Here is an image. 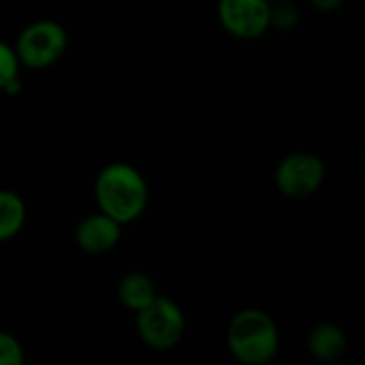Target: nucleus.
Masks as SVG:
<instances>
[{"label":"nucleus","instance_id":"nucleus-1","mask_svg":"<svg viewBox=\"0 0 365 365\" xmlns=\"http://www.w3.org/2000/svg\"><path fill=\"white\" fill-rule=\"evenodd\" d=\"M94 199L98 212L107 214L124 227L143 216L150 188L139 169L128 163H111L96 175Z\"/></svg>","mask_w":365,"mask_h":365},{"label":"nucleus","instance_id":"nucleus-2","mask_svg":"<svg viewBox=\"0 0 365 365\" xmlns=\"http://www.w3.org/2000/svg\"><path fill=\"white\" fill-rule=\"evenodd\" d=\"M227 346L240 364L265 365L278 355L280 331L265 310L246 308L231 319Z\"/></svg>","mask_w":365,"mask_h":365},{"label":"nucleus","instance_id":"nucleus-3","mask_svg":"<svg viewBox=\"0 0 365 365\" xmlns=\"http://www.w3.org/2000/svg\"><path fill=\"white\" fill-rule=\"evenodd\" d=\"M135 327L143 344L154 351L175 349L186 331V319L182 308L163 295H156L145 308L135 312Z\"/></svg>","mask_w":365,"mask_h":365},{"label":"nucleus","instance_id":"nucleus-4","mask_svg":"<svg viewBox=\"0 0 365 365\" xmlns=\"http://www.w3.org/2000/svg\"><path fill=\"white\" fill-rule=\"evenodd\" d=\"M66 43L68 36L62 24L53 19H36L19 32L13 49L19 64L41 71L62 58Z\"/></svg>","mask_w":365,"mask_h":365},{"label":"nucleus","instance_id":"nucleus-5","mask_svg":"<svg viewBox=\"0 0 365 365\" xmlns=\"http://www.w3.org/2000/svg\"><path fill=\"white\" fill-rule=\"evenodd\" d=\"M276 188L289 199H308L325 182V163L310 152L284 156L274 173Z\"/></svg>","mask_w":365,"mask_h":365},{"label":"nucleus","instance_id":"nucleus-6","mask_svg":"<svg viewBox=\"0 0 365 365\" xmlns=\"http://www.w3.org/2000/svg\"><path fill=\"white\" fill-rule=\"evenodd\" d=\"M218 21L235 38H259L272 28V0H218Z\"/></svg>","mask_w":365,"mask_h":365},{"label":"nucleus","instance_id":"nucleus-7","mask_svg":"<svg viewBox=\"0 0 365 365\" xmlns=\"http://www.w3.org/2000/svg\"><path fill=\"white\" fill-rule=\"evenodd\" d=\"M122 237V225L103 212L86 216L75 229V244L88 255H105L118 246Z\"/></svg>","mask_w":365,"mask_h":365},{"label":"nucleus","instance_id":"nucleus-8","mask_svg":"<svg viewBox=\"0 0 365 365\" xmlns=\"http://www.w3.org/2000/svg\"><path fill=\"white\" fill-rule=\"evenodd\" d=\"M349 349L346 334L336 323H319L308 334V351L319 361H338Z\"/></svg>","mask_w":365,"mask_h":365},{"label":"nucleus","instance_id":"nucleus-9","mask_svg":"<svg viewBox=\"0 0 365 365\" xmlns=\"http://www.w3.org/2000/svg\"><path fill=\"white\" fill-rule=\"evenodd\" d=\"M156 287L152 282V278L148 274L141 272H133L126 274L120 284H118V299L124 308L139 312L141 308H145L154 297H156Z\"/></svg>","mask_w":365,"mask_h":365},{"label":"nucleus","instance_id":"nucleus-10","mask_svg":"<svg viewBox=\"0 0 365 365\" xmlns=\"http://www.w3.org/2000/svg\"><path fill=\"white\" fill-rule=\"evenodd\" d=\"M26 225L24 199L6 188H0V242L13 240Z\"/></svg>","mask_w":365,"mask_h":365},{"label":"nucleus","instance_id":"nucleus-11","mask_svg":"<svg viewBox=\"0 0 365 365\" xmlns=\"http://www.w3.org/2000/svg\"><path fill=\"white\" fill-rule=\"evenodd\" d=\"M19 66L21 64L15 56V49L0 41V92L17 94L21 90Z\"/></svg>","mask_w":365,"mask_h":365},{"label":"nucleus","instance_id":"nucleus-12","mask_svg":"<svg viewBox=\"0 0 365 365\" xmlns=\"http://www.w3.org/2000/svg\"><path fill=\"white\" fill-rule=\"evenodd\" d=\"M24 359L26 353L21 342L9 331H0V365H21Z\"/></svg>","mask_w":365,"mask_h":365},{"label":"nucleus","instance_id":"nucleus-13","mask_svg":"<svg viewBox=\"0 0 365 365\" xmlns=\"http://www.w3.org/2000/svg\"><path fill=\"white\" fill-rule=\"evenodd\" d=\"M299 24V11L293 2H272V26L280 30H293Z\"/></svg>","mask_w":365,"mask_h":365},{"label":"nucleus","instance_id":"nucleus-14","mask_svg":"<svg viewBox=\"0 0 365 365\" xmlns=\"http://www.w3.org/2000/svg\"><path fill=\"white\" fill-rule=\"evenodd\" d=\"M319 11H323V13H331V11H338L342 4H344V0H310Z\"/></svg>","mask_w":365,"mask_h":365},{"label":"nucleus","instance_id":"nucleus-15","mask_svg":"<svg viewBox=\"0 0 365 365\" xmlns=\"http://www.w3.org/2000/svg\"><path fill=\"white\" fill-rule=\"evenodd\" d=\"M272 2H293V0H272Z\"/></svg>","mask_w":365,"mask_h":365}]
</instances>
